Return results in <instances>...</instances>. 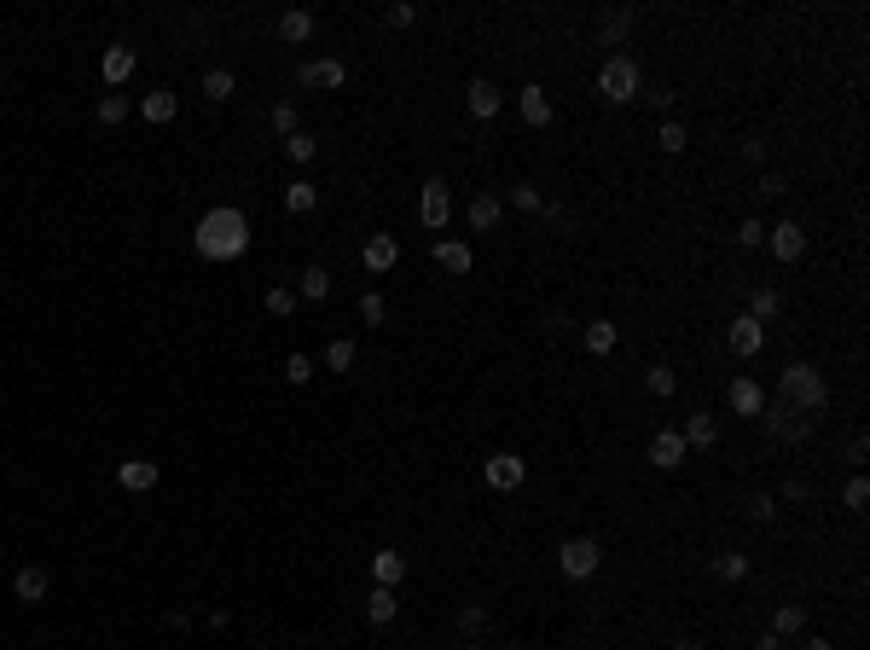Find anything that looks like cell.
Returning <instances> with one entry per match:
<instances>
[{"label": "cell", "instance_id": "obj_1", "mask_svg": "<svg viewBox=\"0 0 870 650\" xmlns=\"http://www.w3.org/2000/svg\"><path fill=\"white\" fill-rule=\"evenodd\" d=\"M192 244H198L203 262H238V256L250 250V215L232 210V204H220V210H210V215L198 221Z\"/></svg>", "mask_w": 870, "mask_h": 650}, {"label": "cell", "instance_id": "obj_2", "mask_svg": "<svg viewBox=\"0 0 870 650\" xmlns=\"http://www.w3.org/2000/svg\"><path fill=\"white\" fill-rule=\"evenodd\" d=\"M778 389H783V401H789L795 412H806V419H818V412L830 407V384H824V372H818L813 360H789L783 377H778Z\"/></svg>", "mask_w": 870, "mask_h": 650}, {"label": "cell", "instance_id": "obj_3", "mask_svg": "<svg viewBox=\"0 0 870 650\" xmlns=\"http://www.w3.org/2000/svg\"><path fill=\"white\" fill-rule=\"evenodd\" d=\"M598 100L604 105H633L644 93V70H639V58L633 53H616V58H604V70H598Z\"/></svg>", "mask_w": 870, "mask_h": 650}, {"label": "cell", "instance_id": "obj_4", "mask_svg": "<svg viewBox=\"0 0 870 650\" xmlns=\"http://www.w3.org/2000/svg\"><path fill=\"white\" fill-rule=\"evenodd\" d=\"M598 563H604V546H598L592 534H574V541L557 546V569L569 575V581H592Z\"/></svg>", "mask_w": 870, "mask_h": 650}, {"label": "cell", "instance_id": "obj_5", "mask_svg": "<svg viewBox=\"0 0 870 650\" xmlns=\"http://www.w3.org/2000/svg\"><path fill=\"white\" fill-rule=\"evenodd\" d=\"M761 430L771 441H806L818 430V419H806V412H795L789 401H778V407H761Z\"/></svg>", "mask_w": 870, "mask_h": 650}, {"label": "cell", "instance_id": "obj_6", "mask_svg": "<svg viewBox=\"0 0 870 650\" xmlns=\"http://www.w3.org/2000/svg\"><path fill=\"white\" fill-rule=\"evenodd\" d=\"M418 221H424L430 232H441V227L452 221V192H447V180H441V175L418 186Z\"/></svg>", "mask_w": 870, "mask_h": 650}, {"label": "cell", "instance_id": "obj_7", "mask_svg": "<svg viewBox=\"0 0 870 650\" xmlns=\"http://www.w3.org/2000/svg\"><path fill=\"white\" fill-rule=\"evenodd\" d=\"M482 476H487V488L511 494V488H522V482H529V464H522L517 453H494V459L482 464Z\"/></svg>", "mask_w": 870, "mask_h": 650}, {"label": "cell", "instance_id": "obj_8", "mask_svg": "<svg viewBox=\"0 0 870 650\" xmlns=\"http://www.w3.org/2000/svg\"><path fill=\"white\" fill-rule=\"evenodd\" d=\"M766 244L778 262H801L806 256V227L801 221H778V227H766Z\"/></svg>", "mask_w": 870, "mask_h": 650}, {"label": "cell", "instance_id": "obj_9", "mask_svg": "<svg viewBox=\"0 0 870 650\" xmlns=\"http://www.w3.org/2000/svg\"><path fill=\"white\" fill-rule=\"evenodd\" d=\"M297 82L302 88H342V82H349V65H337V58H308V65H297Z\"/></svg>", "mask_w": 870, "mask_h": 650}, {"label": "cell", "instance_id": "obj_10", "mask_svg": "<svg viewBox=\"0 0 870 650\" xmlns=\"http://www.w3.org/2000/svg\"><path fill=\"white\" fill-rule=\"evenodd\" d=\"M726 342H731V354H743V360H749V354L766 349V325L749 320V314H737V320H731V331H726Z\"/></svg>", "mask_w": 870, "mask_h": 650}, {"label": "cell", "instance_id": "obj_11", "mask_svg": "<svg viewBox=\"0 0 870 650\" xmlns=\"http://www.w3.org/2000/svg\"><path fill=\"white\" fill-rule=\"evenodd\" d=\"M726 407L737 412V419H761V407H766L761 384H754V377H731V389H726Z\"/></svg>", "mask_w": 870, "mask_h": 650}, {"label": "cell", "instance_id": "obj_12", "mask_svg": "<svg viewBox=\"0 0 870 650\" xmlns=\"http://www.w3.org/2000/svg\"><path fill=\"white\" fill-rule=\"evenodd\" d=\"M685 453H691V447H685L679 430H656V436H650V464H656V471H679Z\"/></svg>", "mask_w": 870, "mask_h": 650}, {"label": "cell", "instance_id": "obj_13", "mask_svg": "<svg viewBox=\"0 0 870 650\" xmlns=\"http://www.w3.org/2000/svg\"><path fill=\"white\" fill-rule=\"evenodd\" d=\"M360 262H366V273H389V267L401 262V244L389 238V232H372V238H366V250H360Z\"/></svg>", "mask_w": 870, "mask_h": 650}, {"label": "cell", "instance_id": "obj_14", "mask_svg": "<svg viewBox=\"0 0 870 650\" xmlns=\"http://www.w3.org/2000/svg\"><path fill=\"white\" fill-rule=\"evenodd\" d=\"M464 215H470V227H476V232H494L499 221H505V198H499V192H476Z\"/></svg>", "mask_w": 870, "mask_h": 650}, {"label": "cell", "instance_id": "obj_15", "mask_svg": "<svg viewBox=\"0 0 870 650\" xmlns=\"http://www.w3.org/2000/svg\"><path fill=\"white\" fill-rule=\"evenodd\" d=\"M464 105H470V117H482V122H487V117H499V105H505V93H499L494 82H482V76H476L470 88H464Z\"/></svg>", "mask_w": 870, "mask_h": 650}, {"label": "cell", "instance_id": "obj_16", "mask_svg": "<svg viewBox=\"0 0 870 650\" xmlns=\"http://www.w3.org/2000/svg\"><path fill=\"white\" fill-rule=\"evenodd\" d=\"M157 476H163V471H157L151 459H122V464H116V482L128 488V494H145V488H157Z\"/></svg>", "mask_w": 870, "mask_h": 650}, {"label": "cell", "instance_id": "obj_17", "mask_svg": "<svg viewBox=\"0 0 870 650\" xmlns=\"http://www.w3.org/2000/svg\"><path fill=\"white\" fill-rule=\"evenodd\" d=\"M99 76L110 82V88H122V82L134 76V47L128 41H110V53L99 58Z\"/></svg>", "mask_w": 870, "mask_h": 650}, {"label": "cell", "instance_id": "obj_18", "mask_svg": "<svg viewBox=\"0 0 870 650\" xmlns=\"http://www.w3.org/2000/svg\"><path fill=\"white\" fill-rule=\"evenodd\" d=\"M685 447H696V453H708L719 441V419H708V412H691V419H685Z\"/></svg>", "mask_w": 870, "mask_h": 650}, {"label": "cell", "instance_id": "obj_19", "mask_svg": "<svg viewBox=\"0 0 870 650\" xmlns=\"http://www.w3.org/2000/svg\"><path fill=\"white\" fill-rule=\"evenodd\" d=\"M395 616H401L395 586H372V598H366V621H372V628H389Z\"/></svg>", "mask_w": 870, "mask_h": 650}, {"label": "cell", "instance_id": "obj_20", "mask_svg": "<svg viewBox=\"0 0 870 650\" xmlns=\"http://www.w3.org/2000/svg\"><path fill=\"white\" fill-rule=\"evenodd\" d=\"M633 23H639V12H604V18H598V41H604V47H621L633 35Z\"/></svg>", "mask_w": 870, "mask_h": 650}, {"label": "cell", "instance_id": "obj_21", "mask_svg": "<svg viewBox=\"0 0 870 650\" xmlns=\"http://www.w3.org/2000/svg\"><path fill=\"white\" fill-rule=\"evenodd\" d=\"M175 110H180L175 88H151V93L140 100V117H145V122H175Z\"/></svg>", "mask_w": 870, "mask_h": 650}, {"label": "cell", "instance_id": "obj_22", "mask_svg": "<svg viewBox=\"0 0 870 650\" xmlns=\"http://www.w3.org/2000/svg\"><path fill=\"white\" fill-rule=\"evenodd\" d=\"M12 593H18V604H41V598H47V569H35V563L18 569V575H12Z\"/></svg>", "mask_w": 870, "mask_h": 650}, {"label": "cell", "instance_id": "obj_23", "mask_svg": "<svg viewBox=\"0 0 870 650\" xmlns=\"http://www.w3.org/2000/svg\"><path fill=\"white\" fill-rule=\"evenodd\" d=\"M232 93H238V82H232L227 65H210V70H203V100H210V105H227Z\"/></svg>", "mask_w": 870, "mask_h": 650}, {"label": "cell", "instance_id": "obj_24", "mask_svg": "<svg viewBox=\"0 0 870 650\" xmlns=\"http://www.w3.org/2000/svg\"><path fill=\"white\" fill-rule=\"evenodd\" d=\"M522 122H529V128H546V122H551V100H546L540 82H529V88H522Z\"/></svg>", "mask_w": 870, "mask_h": 650}, {"label": "cell", "instance_id": "obj_25", "mask_svg": "<svg viewBox=\"0 0 870 650\" xmlns=\"http://www.w3.org/2000/svg\"><path fill=\"white\" fill-rule=\"evenodd\" d=\"M435 262L447 267V273H470V267H476V256H470V244H459V238H441V244H435Z\"/></svg>", "mask_w": 870, "mask_h": 650}, {"label": "cell", "instance_id": "obj_26", "mask_svg": "<svg viewBox=\"0 0 870 650\" xmlns=\"http://www.w3.org/2000/svg\"><path fill=\"white\" fill-rule=\"evenodd\" d=\"M279 35H285V41H308V35H314V12L308 6L279 12Z\"/></svg>", "mask_w": 870, "mask_h": 650}, {"label": "cell", "instance_id": "obj_27", "mask_svg": "<svg viewBox=\"0 0 870 650\" xmlns=\"http://www.w3.org/2000/svg\"><path fill=\"white\" fill-rule=\"evenodd\" d=\"M778 314H783V290H771V285H761V290H754V297H749V320H761V325H771V320H778Z\"/></svg>", "mask_w": 870, "mask_h": 650}, {"label": "cell", "instance_id": "obj_28", "mask_svg": "<svg viewBox=\"0 0 870 650\" xmlns=\"http://www.w3.org/2000/svg\"><path fill=\"white\" fill-rule=\"evenodd\" d=\"M771 633H778V639H795V633H806V604H778V616H771Z\"/></svg>", "mask_w": 870, "mask_h": 650}, {"label": "cell", "instance_id": "obj_29", "mask_svg": "<svg viewBox=\"0 0 870 650\" xmlns=\"http://www.w3.org/2000/svg\"><path fill=\"white\" fill-rule=\"evenodd\" d=\"M297 297L325 302L331 297V273H325V267H302V273H297Z\"/></svg>", "mask_w": 870, "mask_h": 650}, {"label": "cell", "instance_id": "obj_30", "mask_svg": "<svg viewBox=\"0 0 870 650\" xmlns=\"http://www.w3.org/2000/svg\"><path fill=\"white\" fill-rule=\"evenodd\" d=\"M314 204H320V186H314V180H290L285 186V210L290 215H308Z\"/></svg>", "mask_w": 870, "mask_h": 650}, {"label": "cell", "instance_id": "obj_31", "mask_svg": "<svg viewBox=\"0 0 870 650\" xmlns=\"http://www.w3.org/2000/svg\"><path fill=\"white\" fill-rule=\"evenodd\" d=\"M401 575H407V558H401V551H377L372 558V581L377 586H395Z\"/></svg>", "mask_w": 870, "mask_h": 650}, {"label": "cell", "instance_id": "obj_32", "mask_svg": "<svg viewBox=\"0 0 870 650\" xmlns=\"http://www.w3.org/2000/svg\"><path fill=\"white\" fill-rule=\"evenodd\" d=\"M128 110H134V100H128V93H105V100L93 105V117H99L105 128H116V122H128Z\"/></svg>", "mask_w": 870, "mask_h": 650}, {"label": "cell", "instance_id": "obj_33", "mask_svg": "<svg viewBox=\"0 0 870 650\" xmlns=\"http://www.w3.org/2000/svg\"><path fill=\"white\" fill-rule=\"evenodd\" d=\"M743 517H749V523H771V517H778V494H761V488L743 494Z\"/></svg>", "mask_w": 870, "mask_h": 650}, {"label": "cell", "instance_id": "obj_34", "mask_svg": "<svg viewBox=\"0 0 870 650\" xmlns=\"http://www.w3.org/2000/svg\"><path fill=\"white\" fill-rule=\"evenodd\" d=\"M616 337H621V331L609 325V320H592V325H586V354H609V349H616Z\"/></svg>", "mask_w": 870, "mask_h": 650}, {"label": "cell", "instance_id": "obj_35", "mask_svg": "<svg viewBox=\"0 0 870 650\" xmlns=\"http://www.w3.org/2000/svg\"><path fill=\"white\" fill-rule=\"evenodd\" d=\"M656 145H661L668 157H679L685 145H691V134H685V122H661V128H656Z\"/></svg>", "mask_w": 870, "mask_h": 650}, {"label": "cell", "instance_id": "obj_36", "mask_svg": "<svg viewBox=\"0 0 870 650\" xmlns=\"http://www.w3.org/2000/svg\"><path fill=\"white\" fill-rule=\"evenodd\" d=\"M285 152H290V163H314V157H320V140H314V134H290V140H285Z\"/></svg>", "mask_w": 870, "mask_h": 650}, {"label": "cell", "instance_id": "obj_37", "mask_svg": "<svg viewBox=\"0 0 870 650\" xmlns=\"http://www.w3.org/2000/svg\"><path fill=\"white\" fill-rule=\"evenodd\" d=\"M714 575H719V581H743V575H749V558H743V551H719Z\"/></svg>", "mask_w": 870, "mask_h": 650}, {"label": "cell", "instance_id": "obj_38", "mask_svg": "<svg viewBox=\"0 0 870 650\" xmlns=\"http://www.w3.org/2000/svg\"><path fill=\"white\" fill-rule=\"evenodd\" d=\"M325 366H331V372H349V366H354V337L325 342Z\"/></svg>", "mask_w": 870, "mask_h": 650}, {"label": "cell", "instance_id": "obj_39", "mask_svg": "<svg viewBox=\"0 0 870 650\" xmlns=\"http://www.w3.org/2000/svg\"><path fill=\"white\" fill-rule=\"evenodd\" d=\"M511 204H517V210H529V215H540V210H546L540 186H529V180H517V186H511Z\"/></svg>", "mask_w": 870, "mask_h": 650}, {"label": "cell", "instance_id": "obj_40", "mask_svg": "<svg viewBox=\"0 0 870 650\" xmlns=\"http://www.w3.org/2000/svg\"><path fill=\"white\" fill-rule=\"evenodd\" d=\"M459 633H464V639L487 633V610H482V604H464V610H459Z\"/></svg>", "mask_w": 870, "mask_h": 650}, {"label": "cell", "instance_id": "obj_41", "mask_svg": "<svg viewBox=\"0 0 870 650\" xmlns=\"http://www.w3.org/2000/svg\"><path fill=\"white\" fill-rule=\"evenodd\" d=\"M267 122H273V134H285V140H290V134L302 128V122H297V105H290V100H279V105H273V117H267Z\"/></svg>", "mask_w": 870, "mask_h": 650}, {"label": "cell", "instance_id": "obj_42", "mask_svg": "<svg viewBox=\"0 0 870 650\" xmlns=\"http://www.w3.org/2000/svg\"><path fill=\"white\" fill-rule=\"evenodd\" d=\"M262 302H267V314H273V320H285V314H290V308H297V290H285V285H273V290H267V297H262Z\"/></svg>", "mask_w": 870, "mask_h": 650}, {"label": "cell", "instance_id": "obj_43", "mask_svg": "<svg viewBox=\"0 0 870 650\" xmlns=\"http://www.w3.org/2000/svg\"><path fill=\"white\" fill-rule=\"evenodd\" d=\"M644 384H650V395H673V389H679V377H673V366H650V372H644Z\"/></svg>", "mask_w": 870, "mask_h": 650}, {"label": "cell", "instance_id": "obj_44", "mask_svg": "<svg viewBox=\"0 0 870 650\" xmlns=\"http://www.w3.org/2000/svg\"><path fill=\"white\" fill-rule=\"evenodd\" d=\"M841 506H848V511H865L870 506V482H865V476H853V482L841 488Z\"/></svg>", "mask_w": 870, "mask_h": 650}, {"label": "cell", "instance_id": "obj_45", "mask_svg": "<svg viewBox=\"0 0 870 650\" xmlns=\"http://www.w3.org/2000/svg\"><path fill=\"white\" fill-rule=\"evenodd\" d=\"M383 314H389L383 297H377V290H360V320H366V325H383Z\"/></svg>", "mask_w": 870, "mask_h": 650}, {"label": "cell", "instance_id": "obj_46", "mask_svg": "<svg viewBox=\"0 0 870 650\" xmlns=\"http://www.w3.org/2000/svg\"><path fill=\"white\" fill-rule=\"evenodd\" d=\"M308 377H314V360H308V354H290V360H285V384H308Z\"/></svg>", "mask_w": 870, "mask_h": 650}, {"label": "cell", "instance_id": "obj_47", "mask_svg": "<svg viewBox=\"0 0 870 650\" xmlns=\"http://www.w3.org/2000/svg\"><path fill=\"white\" fill-rule=\"evenodd\" d=\"M737 244H743V250H761V244H766V227H761V221H743V227H737Z\"/></svg>", "mask_w": 870, "mask_h": 650}, {"label": "cell", "instance_id": "obj_48", "mask_svg": "<svg viewBox=\"0 0 870 650\" xmlns=\"http://www.w3.org/2000/svg\"><path fill=\"white\" fill-rule=\"evenodd\" d=\"M389 23H395V30H412V23H418V6H407V0L389 6Z\"/></svg>", "mask_w": 870, "mask_h": 650}, {"label": "cell", "instance_id": "obj_49", "mask_svg": "<svg viewBox=\"0 0 870 650\" xmlns=\"http://www.w3.org/2000/svg\"><path fill=\"white\" fill-rule=\"evenodd\" d=\"M806 494H813V488H806L801 476H789V482H783V494H778V499H789V506H806Z\"/></svg>", "mask_w": 870, "mask_h": 650}, {"label": "cell", "instance_id": "obj_50", "mask_svg": "<svg viewBox=\"0 0 870 650\" xmlns=\"http://www.w3.org/2000/svg\"><path fill=\"white\" fill-rule=\"evenodd\" d=\"M754 192H761V198H783V192H789V180H783V175H761V186H754Z\"/></svg>", "mask_w": 870, "mask_h": 650}, {"label": "cell", "instance_id": "obj_51", "mask_svg": "<svg viewBox=\"0 0 870 650\" xmlns=\"http://www.w3.org/2000/svg\"><path fill=\"white\" fill-rule=\"evenodd\" d=\"M865 453H870V441H865V430H853V436H848V459H853V464H865Z\"/></svg>", "mask_w": 870, "mask_h": 650}, {"label": "cell", "instance_id": "obj_52", "mask_svg": "<svg viewBox=\"0 0 870 650\" xmlns=\"http://www.w3.org/2000/svg\"><path fill=\"white\" fill-rule=\"evenodd\" d=\"M743 163H766V140H743Z\"/></svg>", "mask_w": 870, "mask_h": 650}, {"label": "cell", "instance_id": "obj_53", "mask_svg": "<svg viewBox=\"0 0 870 650\" xmlns=\"http://www.w3.org/2000/svg\"><path fill=\"white\" fill-rule=\"evenodd\" d=\"M639 100H650L656 110H668V105H673V93H668V88H644V93H639Z\"/></svg>", "mask_w": 870, "mask_h": 650}, {"label": "cell", "instance_id": "obj_54", "mask_svg": "<svg viewBox=\"0 0 870 650\" xmlns=\"http://www.w3.org/2000/svg\"><path fill=\"white\" fill-rule=\"evenodd\" d=\"M754 650H789V639H778V633H761V639H754Z\"/></svg>", "mask_w": 870, "mask_h": 650}, {"label": "cell", "instance_id": "obj_55", "mask_svg": "<svg viewBox=\"0 0 870 650\" xmlns=\"http://www.w3.org/2000/svg\"><path fill=\"white\" fill-rule=\"evenodd\" d=\"M801 650H830V639H818V633H806V639H801Z\"/></svg>", "mask_w": 870, "mask_h": 650}, {"label": "cell", "instance_id": "obj_56", "mask_svg": "<svg viewBox=\"0 0 870 650\" xmlns=\"http://www.w3.org/2000/svg\"><path fill=\"white\" fill-rule=\"evenodd\" d=\"M673 650H702V645H696V639H673Z\"/></svg>", "mask_w": 870, "mask_h": 650}, {"label": "cell", "instance_id": "obj_57", "mask_svg": "<svg viewBox=\"0 0 870 650\" xmlns=\"http://www.w3.org/2000/svg\"><path fill=\"white\" fill-rule=\"evenodd\" d=\"M464 650H482V645H470V639H464Z\"/></svg>", "mask_w": 870, "mask_h": 650}, {"label": "cell", "instance_id": "obj_58", "mask_svg": "<svg viewBox=\"0 0 870 650\" xmlns=\"http://www.w3.org/2000/svg\"><path fill=\"white\" fill-rule=\"evenodd\" d=\"M255 650H262V645H255Z\"/></svg>", "mask_w": 870, "mask_h": 650}]
</instances>
